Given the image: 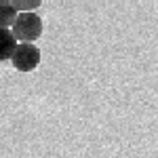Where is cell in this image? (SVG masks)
I'll use <instances>...</instances> for the list:
<instances>
[{
    "label": "cell",
    "instance_id": "1",
    "mask_svg": "<svg viewBox=\"0 0 158 158\" xmlns=\"http://www.w3.org/2000/svg\"><path fill=\"white\" fill-rule=\"evenodd\" d=\"M11 34L17 42H34L42 34V19L36 13H19L15 23L11 25Z\"/></svg>",
    "mask_w": 158,
    "mask_h": 158
},
{
    "label": "cell",
    "instance_id": "2",
    "mask_svg": "<svg viewBox=\"0 0 158 158\" xmlns=\"http://www.w3.org/2000/svg\"><path fill=\"white\" fill-rule=\"evenodd\" d=\"M11 61H13V65H15V70H19V72H32V70H36V65L40 63V51H38L36 44L17 42Z\"/></svg>",
    "mask_w": 158,
    "mask_h": 158
},
{
    "label": "cell",
    "instance_id": "3",
    "mask_svg": "<svg viewBox=\"0 0 158 158\" xmlns=\"http://www.w3.org/2000/svg\"><path fill=\"white\" fill-rule=\"evenodd\" d=\"M15 47H17V40L11 34V30H0V61L11 59Z\"/></svg>",
    "mask_w": 158,
    "mask_h": 158
},
{
    "label": "cell",
    "instance_id": "4",
    "mask_svg": "<svg viewBox=\"0 0 158 158\" xmlns=\"http://www.w3.org/2000/svg\"><path fill=\"white\" fill-rule=\"evenodd\" d=\"M19 13L11 6L9 0H0V30H11Z\"/></svg>",
    "mask_w": 158,
    "mask_h": 158
},
{
    "label": "cell",
    "instance_id": "5",
    "mask_svg": "<svg viewBox=\"0 0 158 158\" xmlns=\"http://www.w3.org/2000/svg\"><path fill=\"white\" fill-rule=\"evenodd\" d=\"M11 2V6L15 9V11L19 13H34V9H38L42 2L40 0H9Z\"/></svg>",
    "mask_w": 158,
    "mask_h": 158
}]
</instances>
